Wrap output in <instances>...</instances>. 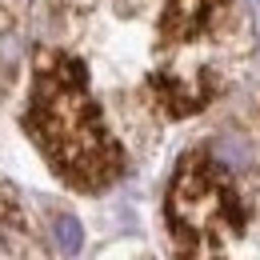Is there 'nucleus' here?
I'll return each mask as SVG.
<instances>
[{
  "instance_id": "f03ea898",
  "label": "nucleus",
  "mask_w": 260,
  "mask_h": 260,
  "mask_svg": "<svg viewBox=\"0 0 260 260\" xmlns=\"http://www.w3.org/2000/svg\"><path fill=\"white\" fill-rule=\"evenodd\" d=\"M168 224L188 252H216L228 236L244 228V204L212 156L196 152L172 176Z\"/></svg>"
},
{
  "instance_id": "20e7f679",
  "label": "nucleus",
  "mask_w": 260,
  "mask_h": 260,
  "mask_svg": "<svg viewBox=\"0 0 260 260\" xmlns=\"http://www.w3.org/2000/svg\"><path fill=\"white\" fill-rule=\"evenodd\" d=\"M216 160L228 164V168H244L252 156H248V144H244V140H236V136H220V140H216Z\"/></svg>"
},
{
  "instance_id": "f257e3e1",
  "label": "nucleus",
  "mask_w": 260,
  "mask_h": 260,
  "mask_svg": "<svg viewBox=\"0 0 260 260\" xmlns=\"http://www.w3.org/2000/svg\"><path fill=\"white\" fill-rule=\"evenodd\" d=\"M24 132L32 136L48 168L72 188L100 192L124 172V152L108 136L96 100L88 92V72L68 52H36Z\"/></svg>"
},
{
  "instance_id": "39448f33",
  "label": "nucleus",
  "mask_w": 260,
  "mask_h": 260,
  "mask_svg": "<svg viewBox=\"0 0 260 260\" xmlns=\"http://www.w3.org/2000/svg\"><path fill=\"white\" fill-rule=\"evenodd\" d=\"M52 232H56V244H60L64 252H80L84 232H80V224H76L72 216H56V220H52Z\"/></svg>"
},
{
  "instance_id": "7ed1b4c3",
  "label": "nucleus",
  "mask_w": 260,
  "mask_h": 260,
  "mask_svg": "<svg viewBox=\"0 0 260 260\" xmlns=\"http://www.w3.org/2000/svg\"><path fill=\"white\" fill-rule=\"evenodd\" d=\"M224 0H168L160 20V40L164 44H184L196 40L200 32L212 28V20L220 16Z\"/></svg>"
}]
</instances>
